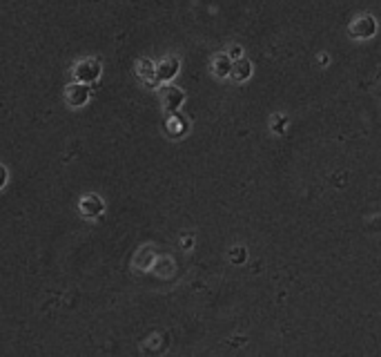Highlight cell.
Returning a JSON list of instances; mask_svg holds the SVG:
<instances>
[{
    "mask_svg": "<svg viewBox=\"0 0 381 357\" xmlns=\"http://www.w3.org/2000/svg\"><path fill=\"white\" fill-rule=\"evenodd\" d=\"M103 201H100L98 194H85V197L81 199V212L83 217H89V219H96L100 217V212H103Z\"/></svg>",
    "mask_w": 381,
    "mask_h": 357,
    "instance_id": "obj_3",
    "label": "cell"
},
{
    "mask_svg": "<svg viewBox=\"0 0 381 357\" xmlns=\"http://www.w3.org/2000/svg\"><path fill=\"white\" fill-rule=\"evenodd\" d=\"M89 98V89L87 87H83V85H74V87H67V100H69L71 105H83L85 100Z\"/></svg>",
    "mask_w": 381,
    "mask_h": 357,
    "instance_id": "obj_5",
    "label": "cell"
},
{
    "mask_svg": "<svg viewBox=\"0 0 381 357\" xmlns=\"http://www.w3.org/2000/svg\"><path fill=\"white\" fill-rule=\"evenodd\" d=\"M74 74L78 81L83 83H89V81H96V78L100 76V65L96 58H85L81 60L76 67H74Z\"/></svg>",
    "mask_w": 381,
    "mask_h": 357,
    "instance_id": "obj_2",
    "label": "cell"
},
{
    "mask_svg": "<svg viewBox=\"0 0 381 357\" xmlns=\"http://www.w3.org/2000/svg\"><path fill=\"white\" fill-rule=\"evenodd\" d=\"M176 72H178V60L165 58L163 63L156 67V78H159V81H170V78H174Z\"/></svg>",
    "mask_w": 381,
    "mask_h": 357,
    "instance_id": "obj_4",
    "label": "cell"
},
{
    "mask_svg": "<svg viewBox=\"0 0 381 357\" xmlns=\"http://www.w3.org/2000/svg\"><path fill=\"white\" fill-rule=\"evenodd\" d=\"M374 33H377V20H374L370 14H361L350 22V36L352 38L366 41V38H372Z\"/></svg>",
    "mask_w": 381,
    "mask_h": 357,
    "instance_id": "obj_1",
    "label": "cell"
},
{
    "mask_svg": "<svg viewBox=\"0 0 381 357\" xmlns=\"http://www.w3.org/2000/svg\"><path fill=\"white\" fill-rule=\"evenodd\" d=\"M252 74V65L248 63V60H243V58H239L237 63H232V76L234 81H245V78H250Z\"/></svg>",
    "mask_w": 381,
    "mask_h": 357,
    "instance_id": "obj_6",
    "label": "cell"
},
{
    "mask_svg": "<svg viewBox=\"0 0 381 357\" xmlns=\"http://www.w3.org/2000/svg\"><path fill=\"white\" fill-rule=\"evenodd\" d=\"M181 100H183V94L178 92V89H174V87H170L165 92V105L170 110H176L178 105H181Z\"/></svg>",
    "mask_w": 381,
    "mask_h": 357,
    "instance_id": "obj_8",
    "label": "cell"
},
{
    "mask_svg": "<svg viewBox=\"0 0 381 357\" xmlns=\"http://www.w3.org/2000/svg\"><path fill=\"white\" fill-rule=\"evenodd\" d=\"M214 72L216 76H227L232 74V63H230V54H221L214 58Z\"/></svg>",
    "mask_w": 381,
    "mask_h": 357,
    "instance_id": "obj_7",
    "label": "cell"
}]
</instances>
